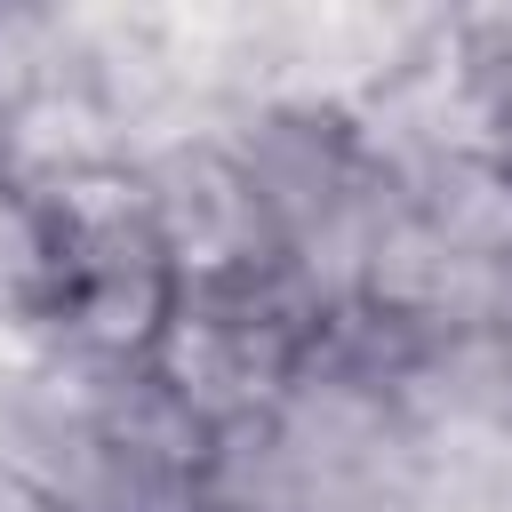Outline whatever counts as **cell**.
Returning <instances> with one entry per match:
<instances>
[{
  "mask_svg": "<svg viewBox=\"0 0 512 512\" xmlns=\"http://www.w3.org/2000/svg\"><path fill=\"white\" fill-rule=\"evenodd\" d=\"M232 128V120H224ZM192 136L160 160H144V184H152V224H160V248L176 264L184 288H224V280H256L280 264V224L264 208V192L248 184L232 136Z\"/></svg>",
  "mask_w": 512,
  "mask_h": 512,
  "instance_id": "1",
  "label": "cell"
},
{
  "mask_svg": "<svg viewBox=\"0 0 512 512\" xmlns=\"http://www.w3.org/2000/svg\"><path fill=\"white\" fill-rule=\"evenodd\" d=\"M72 304V256L56 216L32 192H0V320L8 328H56Z\"/></svg>",
  "mask_w": 512,
  "mask_h": 512,
  "instance_id": "2",
  "label": "cell"
},
{
  "mask_svg": "<svg viewBox=\"0 0 512 512\" xmlns=\"http://www.w3.org/2000/svg\"><path fill=\"white\" fill-rule=\"evenodd\" d=\"M200 512H208V504H200Z\"/></svg>",
  "mask_w": 512,
  "mask_h": 512,
  "instance_id": "3",
  "label": "cell"
}]
</instances>
